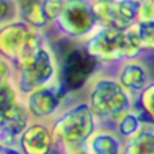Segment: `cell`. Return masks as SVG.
<instances>
[{
    "label": "cell",
    "instance_id": "6da1fadb",
    "mask_svg": "<svg viewBox=\"0 0 154 154\" xmlns=\"http://www.w3.org/2000/svg\"><path fill=\"white\" fill-rule=\"evenodd\" d=\"M50 125L57 143L65 152L87 146L91 137L99 128V119L85 100L60 111L50 119Z\"/></svg>",
    "mask_w": 154,
    "mask_h": 154
},
{
    "label": "cell",
    "instance_id": "7a4b0ae2",
    "mask_svg": "<svg viewBox=\"0 0 154 154\" xmlns=\"http://www.w3.org/2000/svg\"><path fill=\"white\" fill-rule=\"evenodd\" d=\"M42 35L22 20L0 26V56L16 70L31 65L45 46Z\"/></svg>",
    "mask_w": 154,
    "mask_h": 154
},
{
    "label": "cell",
    "instance_id": "3957f363",
    "mask_svg": "<svg viewBox=\"0 0 154 154\" xmlns=\"http://www.w3.org/2000/svg\"><path fill=\"white\" fill-rule=\"evenodd\" d=\"M88 87L87 101L99 120L111 119L116 123L133 109L134 96L122 87L116 77L95 76Z\"/></svg>",
    "mask_w": 154,
    "mask_h": 154
},
{
    "label": "cell",
    "instance_id": "277c9868",
    "mask_svg": "<svg viewBox=\"0 0 154 154\" xmlns=\"http://www.w3.org/2000/svg\"><path fill=\"white\" fill-rule=\"evenodd\" d=\"M82 46L100 62H123L137 58L142 51L134 45L127 30L118 27L97 26L82 41Z\"/></svg>",
    "mask_w": 154,
    "mask_h": 154
},
{
    "label": "cell",
    "instance_id": "5b68a950",
    "mask_svg": "<svg viewBox=\"0 0 154 154\" xmlns=\"http://www.w3.org/2000/svg\"><path fill=\"white\" fill-rule=\"evenodd\" d=\"M100 61L91 56L84 46H75L65 53L60 64L58 81L68 93L79 92L95 77Z\"/></svg>",
    "mask_w": 154,
    "mask_h": 154
},
{
    "label": "cell",
    "instance_id": "8992f818",
    "mask_svg": "<svg viewBox=\"0 0 154 154\" xmlns=\"http://www.w3.org/2000/svg\"><path fill=\"white\" fill-rule=\"evenodd\" d=\"M56 27L65 38L85 39L97 27L91 0H66Z\"/></svg>",
    "mask_w": 154,
    "mask_h": 154
},
{
    "label": "cell",
    "instance_id": "52a82bcc",
    "mask_svg": "<svg viewBox=\"0 0 154 154\" xmlns=\"http://www.w3.org/2000/svg\"><path fill=\"white\" fill-rule=\"evenodd\" d=\"M58 72L60 66L57 64L56 57H54L53 51L48 48V45H45L38 58L31 65L16 70L14 82H15L20 96L24 97L37 88L54 82L57 80Z\"/></svg>",
    "mask_w": 154,
    "mask_h": 154
},
{
    "label": "cell",
    "instance_id": "ba28073f",
    "mask_svg": "<svg viewBox=\"0 0 154 154\" xmlns=\"http://www.w3.org/2000/svg\"><path fill=\"white\" fill-rule=\"evenodd\" d=\"M66 95L68 92L57 79L51 84L34 89L23 99L32 119L45 120L53 119L58 114Z\"/></svg>",
    "mask_w": 154,
    "mask_h": 154
},
{
    "label": "cell",
    "instance_id": "9c48e42d",
    "mask_svg": "<svg viewBox=\"0 0 154 154\" xmlns=\"http://www.w3.org/2000/svg\"><path fill=\"white\" fill-rule=\"evenodd\" d=\"M31 123L24 99H19L14 104L0 109V143L2 146L19 147L22 134Z\"/></svg>",
    "mask_w": 154,
    "mask_h": 154
},
{
    "label": "cell",
    "instance_id": "30bf717a",
    "mask_svg": "<svg viewBox=\"0 0 154 154\" xmlns=\"http://www.w3.org/2000/svg\"><path fill=\"white\" fill-rule=\"evenodd\" d=\"M57 139L50 122L34 120L19 139V149L23 154H53Z\"/></svg>",
    "mask_w": 154,
    "mask_h": 154
},
{
    "label": "cell",
    "instance_id": "8fae6325",
    "mask_svg": "<svg viewBox=\"0 0 154 154\" xmlns=\"http://www.w3.org/2000/svg\"><path fill=\"white\" fill-rule=\"evenodd\" d=\"M116 79L122 84V87L133 96H139L142 91L152 82L146 65L137 58L120 62Z\"/></svg>",
    "mask_w": 154,
    "mask_h": 154
},
{
    "label": "cell",
    "instance_id": "7c38bea8",
    "mask_svg": "<svg viewBox=\"0 0 154 154\" xmlns=\"http://www.w3.org/2000/svg\"><path fill=\"white\" fill-rule=\"evenodd\" d=\"M87 147L93 154H122L125 142L116 131L97 128L88 141Z\"/></svg>",
    "mask_w": 154,
    "mask_h": 154
},
{
    "label": "cell",
    "instance_id": "4fadbf2b",
    "mask_svg": "<svg viewBox=\"0 0 154 154\" xmlns=\"http://www.w3.org/2000/svg\"><path fill=\"white\" fill-rule=\"evenodd\" d=\"M19 20L24 22L37 31H42L50 24L42 8L41 0H18Z\"/></svg>",
    "mask_w": 154,
    "mask_h": 154
},
{
    "label": "cell",
    "instance_id": "5bb4252c",
    "mask_svg": "<svg viewBox=\"0 0 154 154\" xmlns=\"http://www.w3.org/2000/svg\"><path fill=\"white\" fill-rule=\"evenodd\" d=\"M122 154H154V125H145L138 134L126 141Z\"/></svg>",
    "mask_w": 154,
    "mask_h": 154
},
{
    "label": "cell",
    "instance_id": "9a60e30c",
    "mask_svg": "<svg viewBox=\"0 0 154 154\" xmlns=\"http://www.w3.org/2000/svg\"><path fill=\"white\" fill-rule=\"evenodd\" d=\"M134 45L141 50H154V22H135L127 29Z\"/></svg>",
    "mask_w": 154,
    "mask_h": 154
},
{
    "label": "cell",
    "instance_id": "2e32d148",
    "mask_svg": "<svg viewBox=\"0 0 154 154\" xmlns=\"http://www.w3.org/2000/svg\"><path fill=\"white\" fill-rule=\"evenodd\" d=\"M143 126H145L143 122L141 120L139 115L137 114V111L133 107L131 111L126 112V114L115 123V131L119 134V137L122 139L128 141V139L133 138L135 134H138Z\"/></svg>",
    "mask_w": 154,
    "mask_h": 154
},
{
    "label": "cell",
    "instance_id": "e0dca14e",
    "mask_svg": "<svg viewBox=\"0 0 154 154\" xmlns=\"http://www.w3.org/2000/svg\"><path fill=\"white\" fill-rule=\"evenodd\" d=\"M139 108L135 109L143 125H154V81H152L138 96Z\"/></svg>",
    "mask_w": 154,
    "mask_h": 154
},
{
    "label": "cell",
    "instance_id": "ac0fdd59",
    "mask_svg": "<svg viewBox=\"0 0 154 154\" xmlns=\"http://www.w3.org/2000/svg\"><path fill=\"white\" fill-rule=\"evenodd\" d=\"M115 5H116V10L119 12L122 20L127 24V27H131L138 20L141 2H137V0H118V2H115Z\"/></svg>",
    "mask_w": 154,
    "mask_h": 154
},
{
    "label": "cell",
    "instance_id": "d6986e66",
    "mask_svg": "<svg viewBox=\"0 0 154 154\" xmlns=\"http://www.w3.org/2000/svg\"><path fill=\"white\" fill-rule=\"evenodd\" d=\"M23 99L12 80H0V109Z\"/></svg>",
    "mask_w": 154,
    "mask_h": 154
},
{
    "label": "cell",
    "instance_id": "ffe728a7",
    "mask_svg": "<svg viewBox=\"0 0 154 154\" xmlns=\"http://www.w3.org/2000/svg\"><path fill=\"white\" fill-rule=\"evenodd\" d=\"M0 26L19 20L18 0H0Z\"/></svg>",
    "mask_w": 154,
    "mask_h": 154
},
{
    "label": "cell",
    "instance_id": "44dd1931",
    "mask_svg": "<svg viewBox=\"0 0 154 154\" xmlns=\"http://www.w3.org/2000/svg\"><path fill=\"white\" fill-rule=\"evenodd\" d=\"M65 2L66 0H41L43 12H45L48 20L50 22V24H54L57 19L60 18L65 7Z\"/></svg>",
    "mask_w": 154,
    "mask_h": 154
},
{
    "label": "cell",
    "instance_id": "7402d4cb",
    "mask_svg": "<svg viewBox=\"0 0 154 154\" xmlns=\"http://www.w3.org/2000/svg\"><path fill=\"white\" fill-rule=\"evenodd\" d=\"M137 22H154V2H152V0L141 2Z\"/></svg>",
    "mask_w": 154,
    "mask_h": 154
},
{
    "label": "cell",
    "instance_id": "603a6c76",
    "mask_svg": "<svg viewBox=\"0 0 154 154\" xmlns=\"http://www.w3.org/2000/svg\"><path fill=\"white\" fill-rule=\"evenodd\" d=\"M16 69L12 62L0 56V80H15Z\"/></svg>",
    "mask_w": 154,
    "mask_h": 154
},
{
    "label": "cell",
    "instance_id": "cb8c5ba5",
    "mask_svg": "<svg viewBox=\"0 0 154 154\" xmlns=\"http://www.w3.org/2000/svg\"><path fill=\"white\" fill-rule=\"evenodd\" d=\"M64 154H93L88 149L87 146L84 147H77V149H70V150H65Z\"/></svg>",
    "mask_w": 154,
    "mask_h": 154
},
{
    "label": "cell",
    "instance_id": "d4e9b609",
    "mask_svg": "<svg viewBox=\"0 0 154 154\" xmlns=\"http://www.w3.org/2000/svg\"><path fill=\"white\" fill-rule=\"evenodd\" d=\"M103 2H108V3H115V2H118V0H103Z\"/></svg>",
    "mask_w": 154,
    "mask_h": 154
},
{
    "label": "cell",
    "instance_id": "484cf974",
    "mask_svg": "<svg viewBox=\"0 0 154 154\" xmlns=\"http://www.w3.org/2000/svg\"><path fill=\"white\" fill-rule=\"evenodd\" d=\"M137 2H143V0H137Z\"/></svg>",
    "mask_w": 154,
    "mask_h": 154
},
{
    "label": "cell",
    "instance_id": "4316f807",
    "mask_svg": "<svg viewBox=\"0 0 154 154\" xmlns=\"http://www.w3.org/2000/svg\"><path fill=\"white\" fill-rule=\"evenodd\" d=\"M152 2H154V0H152Z\"/></svg>",
    "mask_w": 154,
    "mask_h": 154
}]
</instances>
